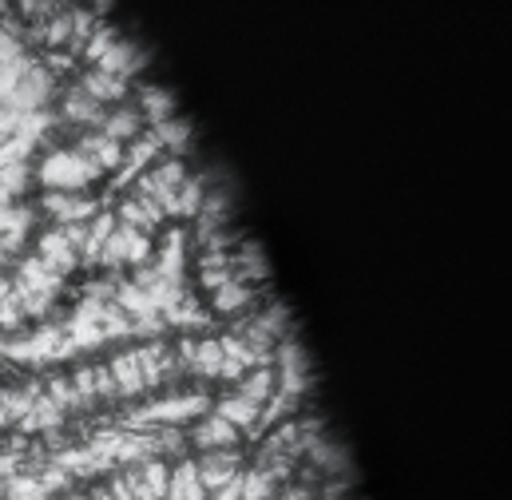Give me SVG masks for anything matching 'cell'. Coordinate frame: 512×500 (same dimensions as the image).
<instances>
[{
  "instance_id": "cell-16",
  "label": "cell",
  "mask_w": 512,
  "mask_h": 500,
  "mask_svg": "<svg viewBox=\"0 0 512 500\" xmlns=\"http://www.w3.org/2000/svg\"><path fill=\"white\" fill-rule=\"evenodd\" d=\"M274 497V477L262 473V469H251L243 477V500H270Z\"/></svg>"
},
{
  "instance_id": "cell-22",
  "label": "cell",
  "mask_w": 512,
  "mask_h": 500,
  "mask_svg": "<svg viewBox=\"0 0 512 500\" xmlns=\"http://www.w3.org/2000/svg\"><path fill=\"white\" fill-rule=\"evenodd\" d=\"M68 36H72V20H52V24H48V40H52V44H64Z\"/></svg>"
},
{
  "instance_id": "cell-5",
  "label": "cell",
  "mask_w": 512,
  "mask_h": 500,
  "mask_svg": "<svg viewBox=\"0 0 512 500\" xmlns=\"http://www.w3.org/2000/svg\"><path fill=\"white\" fill-rule=\"evenodd\" d=\"M167 500H207V489L199 485V473H195V465L191 461H183V465H175L171 473H167Z\"/></svg>"
},
{
  "instance_id": "cell-21",
  "label": "cell",
  "mask_w": 512,
  "mask_h": 500,
  "mask_svg": "<svg viewBox=\"0 0 512 500\" xmlns=\"http://www.w3.org/2000/svg\"><path fill=\"white\" fill-rule=\"evenodd\" d=\"M215 493H219L215 500H243V473H235V477H231L223 489H215Z\"/></svg>"
},
{
  "instance_id": "cell-4",
  "label": "cell",
  "mask_w": 512,
  "mask_h": 500,
  "mask_svg": "<svg viewBox=\"0 0 512 500\" xmlns=\"http://www.w3.org/2000/svg\"><path fill=\"white\" fill-rule=\"evenodd\" d=\"M76 155H80V159H88L96 171H108V167H120L124 147H120V143H112L108 135H84V139L76 143Z\"/></svg>"
},
{
  "instance_id": "cell-18",
  "label": "cell",
  "mask_w": 512,
  "mask_h": 500,
  "mask_svg": "<svg viewBox=\"0 0 512 500\" xmlns=\"http://www.w3.org/2000/svg\"><path fill=\"white\" fill-rule=\"evenodd\" d=\"M278 358H282V366H286V377L298 385V381H302V370H306V358H302V350H298L294 342H286V346L278 350Z\"/></svg>"
},
{
  "instance_id": "cell-6",
  "label": "cell",
  "mask_w": 512,
  "mask_h": 500,
  "mask_svg": "<svg viewBox=\"0 0 512 500\" xmlns=\"http://www.w3.org/2000/svg\"><path fill=\"white\" fill-rule=\"evenodd\" d=\"M195 441H199L203 449H219V453H227V449L239 441V429L215 413V417H207V421L195 429Z\"/></svg>"
},
{
  "instance_id": "cell-1",
  "label": "cell",
  "mask_w": 512,
  "mask_h": 500,
  "mask_svg": "<svg viewBox=\"0 0 512 500\" xmlns=\"http://www.w3.org/2000/svg\"><path fill=\"white\" fill-rule=\"evenodd\" d=\"M96 175H100V171H96L88 159H80L76 151H56V155H48L44 167H40V179H44L52 191L60 187V191H68V195L80 191V187H88Z\"/></svg>"
},
{
  "instance_id": "cell-13",
  "label": "cell",
  "mask_w": 512,
  "mask_h": 500,
  "mask_svg": "<svg viewBox=\"0 0 512 500\" xmlns=\"http://www.w3.org/2000/svg\"><path fill=\"white\" fill-rule=\"evenodd\" d=\"M191 366H195L199 374H219V366H223V350H219V338H207V342H199V346H195V358H191Z\"/></svg>"
},
{
  "instance_id": "cell-14",
  "label": "cell",
  "mask_w": 512,
  "mask_h": 500,
  "mask_svg": "<svg viewBox=\"0 0 512 500\" xmlns=\"http://www.w3.org/2000/svg\"><path fill=\"white\" fill-rule=\"evenodd\" d=\"M270 389H274V370H255V374L243 377V393H239V397L262 405V401L270 397Z\"/></svg>"
},
{
  "instance_id": "cell-17",
  "label": "cell",
  "mask_w": 512,
  "mask_h": 500,
  "mask_svg": "<svg viewBox=\"0 0 512 500\" xmlns=\"http://www.w3.org/2000/svg\"><path fill=\"white\" fill-rule=\"evenodd\" d=\"M139 477H143V485H147L155 497L163 500V493H167V465H163V461H143V465H139Z\"/></svg>"
},
{
  "instance_id": "cell-2",
  "label": "cell",
  "mask_w": 512,
  "mask_h": 500,
  "mask_svg": "<svg viewBox=\"0 0 512 500\" xmlns=\"http://www.w3.org/2000/svg\"><path fill=\"white\" fill-rule=\"evenodd\" d=\"M44 211H52L60 223H84V219H92L96 215V203L92 199H84V195H68V191H48L44 195Z\"/></svg>"
},
{
  "instance_id": "cell-19",
  "label": "cell",
  "mask_w": 512,
  "mask_h": 500,
  "mask_svg": "<svg viewBox=\"0 0 512 500\" xmlns=\"http://www.w3.org/2000/svg\"><path fill=\"white\" fill-rule=\"evenodd\" d=\"M251 298V290H243V286H231V282H223L219 286V294H215V306L219 310H239L243 302Z\"/></svg>"
},
{
  "instance_id": "cell-8",
  "label": "cell",
  "mask_w": 512,
  "mask_h": 500,
  "mask_svg": "<svg viewBox=\"0 0 512 500\" xmlns=\"http://www.w3.org/2000/svg\"><path fill=\"white\" fill-rule=\"evenodd\" d=\"M20 76H24V80H20L16 100H20V104H28V108H40V104L52 96V80H48L40 68H24Z\"/></svg>"
},
{
  "instance_id": "cell-10",
  "label": "cell",
  "mask_w": 512,
  "mask_h": 500,
  "mask_svg": "<svg viewBox=\"0 0 512 500\" xmlns=\"http://www.w3.org/2000/svg\"><path fill=\"white\" fill-rule=\"evenodd\" d=\"M219 417H223V421H231V425L243 433V429H255L258 405L255 401H247V397H227V401L219 405Z\"/></svg>"
},
{
  "instance_id": "cell-15",
  "label": "cell",
  "mask_w": 512,
  "mask_h": 500,
  "mask_svg": "<svg viewBox=\"0 0 512 500\" xmlns=\"http://www.w3.org/2000/svg\"><path fill=\"white\" fill-rule=\"evenodd\" d=\"M112 377H116L120 393H139V389H143V377H139V362H135V354L120 358V362L112 366Z\"/></svg>"
},
{
  "instance_id": "cell-24",
  "label": "cell",
  "mask_w": 512,
  "mask_h": 500,
  "mask_svg": "<svg viewBox=\"0 0 512 500\" xmlns=\"http://www.w3.org/2000/svg\"><path fill=\"white\" fill-rule=\"evenodd\" d=\"M243 374H247V366H243L239 358H223V366H219V377H227V381H239Z\"/></svg>"
},
{
  "instance_id": "cell-26",
  "label": "cell",
  "mask_w": 512,
  "mask_h": 500,
  "mask_svg": "<svg viewBox=\"0 0 512 500\" xmlns=\"http://www.w3.org/2000/svg\"><path fill=\"white\" fill-rule=\"evenodd\" d=\"M72 500H88V497H72Z\"/></svg>"
},
{
  "instance_id": "cell-23",
  "label": "cell",
  "mask_w": 512,
  "mask_h": 500,
  "mask_svg": "<svg viewBox=\"0 0 512 500\" xmlns=\"http://www.w3.org/2000/svg\"><path fill=\"white\" fill-rule=\"evenodd\" d=\"M96 389H100L104 397H120V385H116V377L108 374V370H96Z\"/></svg>"
},
{
  "instance_id": "cell-20",
  "label": "cell",
  "mask_w": 512,
  "mask_h": 500,
  "mask_svg": "<svg viewBox=\"0 0 512 500\" xmlns=\"http://www.w3.org/2000/svg\"><path fill=\"white\" fill-rule=\"evenodd\" d=\"M163 143H183L187 139V127L179 124V120H167V124H159V131H155Z\"/></svg>"
},
{
  "instance_id": "cell-9",
  "label": "cell",
  "mask_w": 512,
  "mask_h": 500,
  "mask_svg": "<svg viewBox=\"0 0 512 500\" xmlns=\"http://www.w3.org/2000/svg\"><path fill=\"white\" fill-rule=\"evenodd\" d=\"M80 88H84V92H88L96 104H108V100H120L128 84H124L120 76H108V72H92V76H88Z\"/></svg>"
},
{
  "instance_id": "cell-25",
  "label": "cell",
  "mask_w": 512,
  "mask_h": 500,
  "mask_svg": "<svg viewBox=\"0 0 512 500\" xmlns=\"http://www.w3.org/2000/svg\"><path fill=\"white\" fill-rule=\"evenodd\" d=\"M88 500H112V493H108V489H92V497Z\"/></svg>"
},
{
  "instance_id": "cell-7",
  "label": "cell",
  "mask_w": 512,
  "mask_h": 500,
  "mask_svg": "<svg viewBox=\"0 0 512 500\" xmlns=\"http://www.w3.org/2000/svg\"><path fill=\"white\" fill-rule=\"evenodd\" d=\"M64 116L76 120V124H100V120H104V104H96L84 88H72V92L64 96Z\"/></svg>"
},
{
  "instance_id": "cell-12",
  "label": "cell",
  "mask_w": 512,
  "mask_h": 500,
  "mask_svg": "<svg viewBox=\"0 0 512 500\" xmlns=\"http://www.w3.org/2000/svg\"><path fill=\"white\" fill-rule=\"evenodd\" d=\"M203 207V183L199 179H183L179 183V191H175V215H195Z\"/></svg>"
},
{
  "instance_id": "cell-3",
  "label": "cell",
  "mask_w": 512,
  "mask_h": 500,
  "mask_svg": "<svg viewBox=\"0 0 512 500\" xmlns=\"http://www.w3.org/2000/svg\"><path fill=\"white\" fill-rule=\"evenodd\" d=\"M195 473H199V485L207 489V493H215V489H223L235 473H239V461L231 457V453H219V449H211L203 461H195Z\"/></svg>"
},
{
  "instance_id": "cell-11",
  "label": "cell",
  "mask_w": 512,
  "mask_h": 500,
  "mask_svg": "<svg viewBox=\"0 0 512 500\" xmlns=\"http://www.w3.org/2000/svg\"><path fill=\"white\" fill-rule=\"evenodd\" d=\"M100 135H108L112 143H124V139H131L135 131H139V112L135 108H120V112H112V116H104L100 120Z\"/></svg>"
}]
</instances>
